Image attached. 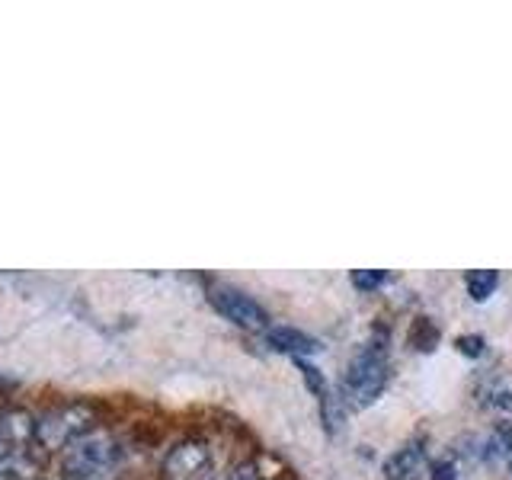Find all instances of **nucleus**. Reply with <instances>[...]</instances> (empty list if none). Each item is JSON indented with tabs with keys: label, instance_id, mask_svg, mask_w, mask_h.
Returning a JSON list of instances; mask_svg holds the SVG:
<instances>
[{
	"label": "nucleus",
	"instance_id": "f257e3e1",
	"mask_svg": "<svg viewBox=\"0 0 512 480\" xmlns=\"http://www.w3.org/2000/svg\"><path fill=\"white\" fill-rule=\"evenodd\" d=\"M122 448L106 429H90L64 448L61 474L64 480H109L119 468Z\"/></svg>",
	"mask_w": 512,
	"mask_h": 480
},
{
	"label": "nucleus",
	"instance_id": "f03ea898",
	"mask_svg": "<svg viewBox=\"0 0 512 480\" xmlns=\"http://www.w3.org/2000/svg\"><path fill=\"white\" fill-rule=\"evenodd\" d=\"M388 384V349L381 343L362 346L346 368V394L356 407H368Z\"/></svg>",
	"mask_w": 512,
	"mask_h": 480
},
{
	"label": "nucleus",
	"instance_id": "7ed1b4c3",
	"mask_svg": "<svg viewBox=\"0 0 512 480\" xmlns=\"http://www.w3.org/2000/svg\"><path fill=\"white\" fill-rule=\"evenodd\" d=\"M90 423H93V410L87 404L58 407L52 413H45L36 423V442L48 448V452H61V448H68L74 439L87 436Z\"/></svg>",
	"mask_w": 512,
	"mask_h": 480
},
{
	"label": "nucleus",
	"instance_id": "20e7f679",
	"mask_svg": "<svg viewBox=\"0 0 512 480\" xmlns=\"http://www.w3.org/2000/svg\"><path fill=\"white\" fill-rule=\"evenodd\" d=\"M208 301L215 304V311L221 317L234 320V324L244 327V330H266L269 327V314H266L263 304H256L247 292H240V288H234V285L215 282L212 288H208Z\"/></svg>",
	"mask_w": 512,
	"mask_h": 480
},
{
	"label": "nucleus",
	"instance_id": "39448f33",
	"mask_svg": "<svg viewBox=\"0 0 512 480\" xmlns=\"http://www.w3.org/2000/svg\"><path fill=\"white\" fill-rule=\"evenodd\" d=\"M212 468V452L205 442H176L164 458V477L167 480H202Z\"/></svg>",
	"mask_w": 512,
	"mask_h": 480
},
{
	"label": "nucleus",
	"instance_id": "423d86ee",
	"mask_svg": "<svg viewBox=\"0 0 512 480\" xmlns=\"http://www.w3.org/2000/svg\"><path fill=\"white\" fill-rule=\"evenodd\" d=\"M266 340H269L272 349L288 352L292 359H304V356H314V352H320V343L314 340V336L301 333L295 327H269Z\"/></svg>",
	"mask_w": 512,
	"mask_h": 480
},
{
	"label": "nucleus",
	"instance_id": "0eeeda50",
	"mask_svg": "<svg viewBox=\"0 0 512 480\" xmlns=\"http://www.w3.org/2000/svg\"><path fill=\"white\" fill-rule=\"evenodd\" d=\"M423 461V442L413 439L407 445H400L397 452L388 458V464H384V474H388V480H413L416 468H420Z\"/></svg>",
	"mask_w": 512,
	"mask_h": 480
},
{
	"label": "nucleus",
	"instance_id": "6e6552de",
	"mask_svg": "<svg viewBox=\"0 0 512 480\" xmlns=\"http://www.w3.org/2000/svg\"><path fill=\"white\" fill-rule=\"evenodd\" d=\"M464 285H468V295L474 301H487L496 285H500V272L496 269H471L468 276H464Z\"/></svg>",
	"mask_w": 512,
	"mask_h": 480
},
{
	"label": "nucleus",
	"instance_id": "1a4fd4ad",
	"mask_svg": "<svg viewBox=\"0 0 512 480\" xmlns=\"http://www.w3.org/2000/svg\"><path fill=\"white\" fill-rule=\"evenodd\" d=\"M439 343V330L436 324H432L429 317H420L416 324L410 327V346L413 349H420V352H429V349H436Z\"/></svg>",
	"mask_w": 512,
	"mask_h": 480
},
{
	"label": "nucleus",
	"instance_id": "9d476101",
	"mask_svg": "<svg viewBox=\"0 0 512 480\" xmlns=\"http://www.w3.org/2000/svg\"><path fill=\"white\" fill-rule=\"evenodd\" d=\"M487 455L490 458H512V426H496V432L490 436V442H487Z\"/></svg>",
	"mask_w": 512,
	"mask_h": 480
},
{
	"label": "nucleus",
	"instance_id": "9b49d317",
	"mask_svg": "<svg viewBox=\"0 0 512 480\" xmlns=\"http://www.w3.org/2000/svg\"><path fill=\"white\" fill-rule=\"evenodd\" d=\"M384 282H388V272L384 269H356L352 272V285H356L359 292H375V288H381Z\"/></svg>",
	"mask_w": 512,
	"mask_h": 480
},
{
	"label": "nucleus",
	"instance_id": "f8f14e48",
	"mask_svg": "<svg viewBox=\"0 0 512 480\" xmlns=\"http://www.w3.org/2000/svg\"><path fill=\"white\" fill-rule=\"evenodd\" d=\"M298 372L304 375V381H308V388H311L317 397H327V381H324V375H320L314 365H308L304 359H298Z\"/></svg>",
	"mask_w": 512,
	"mask_h": 480
},
{
	"label": "nucleus",
	"instance_id": "ddd939ff",
	"mask_svg": "<svg viewBox=\"0 0 512 480\" xmlns=\"http://www.w3.org/2000/svg\"><path fill=\"white\" fill-rule=\"evenodd\" d=\"M455 346H458V352H464V356H471V359H477L480 352H484V336H458L455 340Z\"/></svg>",
	"mask_w": 512,
	"mask_h": 480
},
{
	"label": "nucleus",
	"instance_id": "4468645a",
	"mask_svg": "<svg viewBox=\"0 0 512 480\" xmlns=\"http://www.w3.org/2000/svg\"><path fill=\"white\" fill-rule=\"evenodd\" d=\"M432 480H458L455 464L452 461H439L436 468H432Z\"/></svg>",
	"mask_w": 512,
	"mask_h": 480
},
{
	"label": "nucleus",
	"instance_id": "2eb2a0df",
	"mask_svg": "<svg viewBox=\"0 0 512 480\" xmlns=\"http://www.w3.org/2000/svg\"><path fill=\"white\" fill-rule=\"evenodd\" d=\"M493 404H496V407H503V410H512V394H509V391H500V394L493 397Z\"/></svg>",
	"mask_w": 512,
	"mask_h": 480
}]
</instances>
